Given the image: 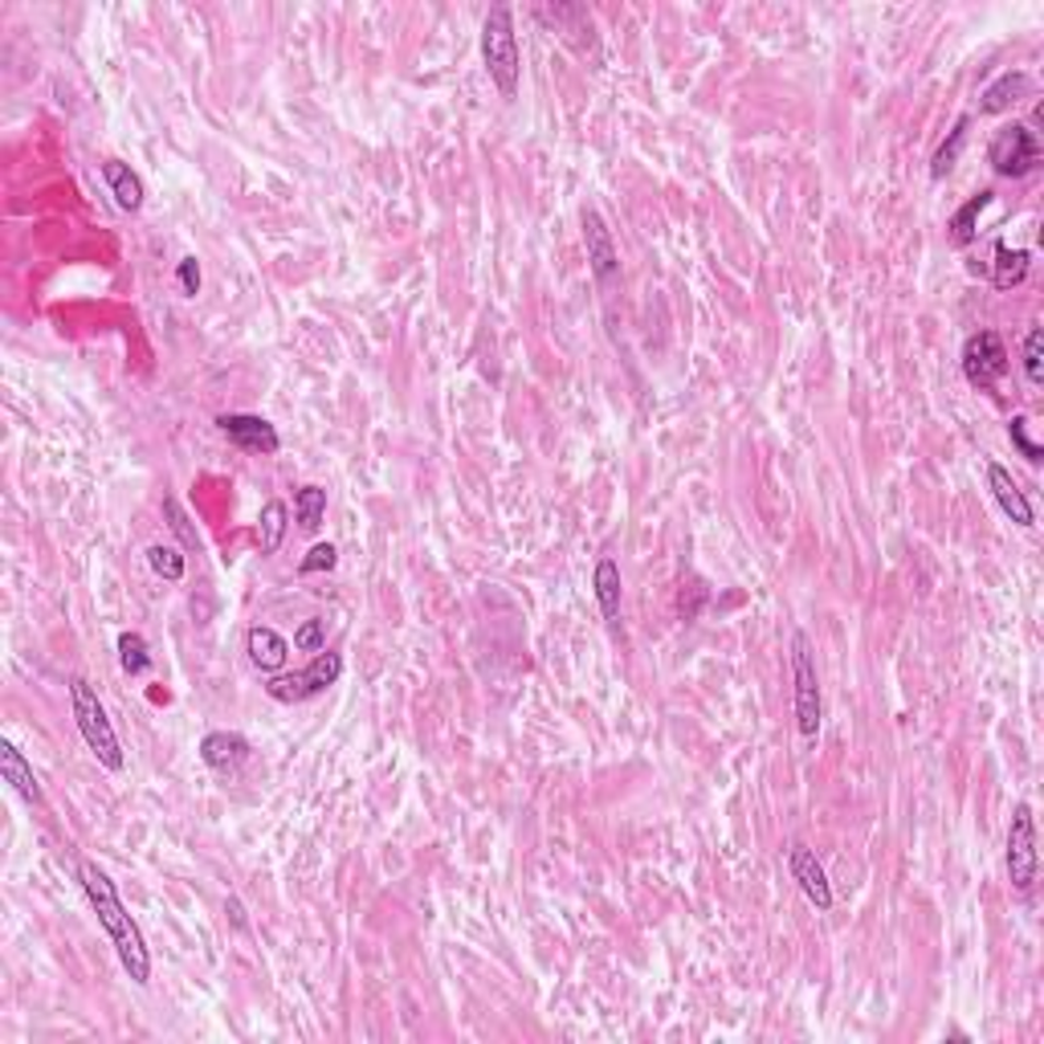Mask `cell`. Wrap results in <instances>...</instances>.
<instances>
[{"instance_id":"277c9868","label":"cell","mask_w":1044,"mask_h":1044,"mask_svg":"<svg viewBox=\"0 0 1044 1044\" xmlns=\"http://www.w3.org/2000/svg\"><path fill=\"white\" fill-rule=\"evenodd\" d=\"M791 673H796V727L800 739H816L821 734V677H816V661L808 649L804 633H791Z\"/></svg>"},{"instance_id":"f1b7e54d","label":"cell","mask_w":1044,"mask_h":1044,"mask_svg":"<svg viewBox=\"0 0 1044 1044\" xmlns=\"http://www.w3.org/2000/svg\"><path fill=\"white\" fill-rule=\"evenodd\" d=\"M164 514H167V526H172V531L179 535V543H184L188 552H196V547H200V538H196V531L188 526V519H184V510H179L176 498H164Z\"/></svg>"},{"instance_id":"7a4b0ae2","label":"cell","mask_w":1044,"mask_h":1044,"mask_svg":"<svg viewBox=\"0 0 1044 1044\" xmlns=\"http://www.w3.org/2000/svg\"><path fill=\"white\" fill-rule=\"evenodd\" d=\"M482 61H486V74L498 86L502 98L519 94V78H522V49H519V33H514V9L510 4H494L486 21H482Z\"/></svg>"},{"instance_id":"603a6c76","label":"cell","mask_w":1044,"mask_h":1044,"mask_svg":"<svg viewBox=\"0 0 1044 1044\" xmlns=\"http://www.w3.org/2000/svg\"><path fill=\"white\" fill-rule=\"evenodd\" d=\"M294 514H299L302 531H318V522L327 514V490L323 486H302L294 494Z\"/></svg>"},{"instance_id":"44dd1931","label":"cell","mask_w":1044,"mask_h":1044,"mask_svg":"<svg viewBox=\"0 0 1044 1044\" xmlns=\"http://www.w3.org/2000/svg\"><path fill=\"white\" fill-rule=\"evenodd\" d=\"M290 510H286V502H266L262 507V555H274L278 547H282V538H286V526H290Z\"/></svg>"},{"instance_id":"ac0fdd59","label":"cell","mask_w":1044,"mask_h":1044,"mask_svg":"<svg viewBox=\"0 0 1044 1044\" xmlns=\"http://www.w3.org/2000/svg\"><path fill=\"white\" fill-rule=\"evenodd\" d=\"M1029 94V74H1020V70H1008V74H1000L991 86L979 94V111L984 115H1004L1012 103H1020Z\"/></svg>"},{"instance_id":"7c38bea8","label":"cell","mask_w":1044,"mask_h":1044,"mask_svg":"<svg viewBox=\"0 0 1044 1044\" xmlns=\"http://www.w3.org/2000/svg\"><path fill=\"white\" fill-rule=\"evenodd\" d=\"M250 759V739L237 731H209L200 739V763L217 776H233Z\"/></svg>"},{"instance_id":"5bb4252c","label":"cell","mask_w":1044,"mask_h":1044,"mask_svg":"<svg viewBox=\"0 0 1044 1044\" xmlns=\"http://www.w3.org/2000/svg\"><path fill=\"white\" fill-rule=\"evenodd\" d=\"M0 776H4V784H9L25 804H42V784H37L33 767L25 763V755L16 751L13 739H0Z\"/></svg>"},{"instance_id":"4fadbf2b","label":"cell","mask_w":1044,"mask_h":1044,"mask_svg":"<svg viewBox=\"0 0 1044 1044\" xmlns=\"http://www.w3.org/2000/svg\"><path fill=\"white\" fill-rule=\"evenodd\" d=\"M987 486H991V494H996L1000 510L1016 522V526H1032V522H1036L1029 494L1016 486V478L1008 474V469H1004L1000 462H987Z\"/></svg>"},{"instance_id":"e0dca14e","label":"cell","mask_w":1044,"mask_h":1044,"mask_svg":"<svg viewBox=\"0 0 1044 1044\" xmlns=\"http://www.w3.org/2000/svg\"><path fill=\"white\" fill-rule=\"evenodd\" d=\"M1032 254L1029 250H1012L1008 241H996V262H991V286L996 290H1016L1029 278Z\"/></svg>"},{"instance_id":"8992f818","label":"cell","mask_w":1044,"mask_h":1044,"mask_svg":"<svg viewBox=\"0 0 1044 1044\" xmlns=\"http://www.w3.org/2000/svg\"><path fill=\"white\" fill-rule=\"evenodd\" d=\"M339 677H344V657L323 649V653H314V661L306 665V670L266 682V694L274 701H306V698H314V694L330 689Z\"/></svg>"},{"instance_id":"2e32d148","label":"cell","mask_w":1044,"mask_h":1044,"mask_svg":"<svg viewBox=\"0 0 1044 1044\" xmlns=\"http://www.w3.org/2000/svg\"><path fill=\"white\" fill-rule=\"evenodd\" d=\"M103 179H106V188H111V196H115V205H119V209H127V212L143 209V179L135 176V172L123 164V160H106Z\"/></svg>"},{"instance_id":"83f0119b","label":"cell","mask_w":1044,"mask_h":1044,"mask_svg":"<svg viewBox=\"0 0 1044 1044\" xmlns=\"http://www.w3.org/2000/svg\"><path fill=\"white\" fill-rule=\"evenodd\" d=\"M294 649H302V653H323V649H327V620L311 616V620L294 633Z\"/></svg>"},{"instance_id":"1f68e13d","label":"cell","mask_w":1044,"mask_h":1044,"mask_svg":"<svg viewBox=\"0 0 1044 1044\" xmlns=\"http://www.w3.org/2000/svg\"><path fill=\"white\" fill-rule=\"evenodd\" d=\"M224 914H229V918H233L237 926H245V910H241L237 897H229V902H224Z\"/></svg>"},{"instance_id":"cb8c5ba5","label":"cell","mask_w":1044,"mask_h":1044,"mask_svg":"<svg viewBox=\"0 0 1044 1044\" xmlns=\"http://www.w3.org/2000/svg\"><path fill=\"white\" fill-rule=\"evenodd\" d=\"M119 665H123V673H131V677L151 670L148 641H143L139 633H119Z\"/></svg>"},{"instance_id":"4316f807","label":"cell","mask_w":1044,"mask_h":1044,"mask_svg":"<svg viewBox=\"0 0 1044 1044\" xmlns=\"http://www.w3.org/2000/svg\"><path fill=\"white\" fill-rule=\"evenodd\" d=\"M1008 437H1012V445L1020 449V457L1024 462H1032V465H1041L1044 462V449L1032 441V433H1029V417H1012V425H1008Z\"/></svg>"},{"instance_id":"ba28073f","label":"cell","mask_w":1044,"mask_h":1044,"mask_svg":"<svg viewBox=\"0 0 1044 1044\" xmlns=\"http://www.w3.org/2000/svg\"><path fill=\"white\" fill-rule=\"evenodd\" d=\"M963 375H967L971 388H996L1004 375H1008V347L996 330H975L967 344H963Z\"/></svg>"},{"instance_id":"9a60e30c","label":"cell","mask_w":1044,"mask_h":1044,"mask_svg":"<svg viewBox=\"0 0 1044 1044\" xmlns=\"http://www.w3.org/2000/svg\"><path fill=\"white\" fill-rule=\"evenodd\" d=\"M245 653H250V661H254L257 670H282L286 657H290V641H286L282 633H274V628L257 625L250 628V637H245Z\"/></svg>"},{"instance_id":"4dcf8cb0","label":"cell","mask_w":1044,"mask_h":1044,"mask_svg":"<svg viewBox=\"0 0 1044 1044\" xmlns=\"http://www.w3.org/2000/svg\"><path fill=\"white\" fill-rule=\"evenodd\" d=\"M176 278H179V290H184L188 299L200 294V262H196V257H179Z\"/></svg>"},{"instance_id":"484cf974","label":"cell","mask_w":1044,"mask_h":1044,"mask_svg":"<svg viewBox=\"0 0 1044 1044\" xmlns=\"http://www.w3.org/2000/svg\"><path fill=\"white\" fill-rule=\"evenodd\" d=\"M1024 375H1029L1032 388L1044 384V330L1032 327L1029 339H1024Z\"/></svg>"},{"instance_id":"52a82bcc","label":"cell","mask_w":1044,"mask_h":1044,"mask_svg":"<svg viewBox=\"0 0 1044 1044\" xmlns=\"http://www.w3.org/2000/svg\"><path fill=\"white\" fill-rule=\"evenodd\" d=\"M1036 869H1041V857H1036V821H1032V808L1029 804H1016L1012 808V824H1008V878L1020 894H1029L1036 885Z\"/></svg>"},{"instance_id":"30bf717a","label":"cell","mask_w":1044,"mask_h":1044,"mask_svg":"<svg viewBox=\"0 0 1044 1044\" xmlns=\"http://www.w3.org/2000/svg\"><path fill=\"white\" fill-rule=\"evenodd\" d=\"M221 433L233 441L237 449H245V453H278L282 449V437H278V429L269 425L266 417H250V413H224L221 420Z\"/></svg>"},{"instance_id":"9c48e42d","label":"cell","mask_w":1044,"mask_h":1044,"mask_svg":"<svg viewBox=\"0 0 1044 1044\" xmlns=\"http://www.w3.org/2000/svg\"><path fill=\"white\" fill-rule=\"evenodd\" d=\"M788 869L791 878H796V885L804 890V897L816 906V910H833V881H828V873H824V866L816 861V852L808 849V845H788Z\"/></svg>"},{"instance_id":"7402d4cb","label":"cell","mask_w":1044,"mask_h":1044,"mask_svg":"<svg viewBox=\"0 0 1044 1044\" xmlns=\"http://www.w3.org/2000/svg\"><path fill=\"white\" fill-rule=\"evenodd\" d=\"M967 127H971V119H959L955 127H951V139L935 151V160H930V176L935 179H942L951 167L959 164V155H963V148H967Z\"/></svg>"},{"instance_id":"d6986e66","label":"cell","mask_w":1044,"mask_h":1044,"mask_svg":"<svg viewBox=\"0 0 1044 1044\" xmlns=\"http://www.w3.org/2000/svg\"><path fill=\"white\" fill-rule=\"evenodd\" d=\"M991 196H996V193H991V188H984V193H975V196H971V200H967V205H963V209H959L955 217L947 221V229H951V245H959V250H967L971 241L979 237V217H984V209H991Z\"/></svg>"},{"instance_id":"8fae6325","label":"cell","mask_w":1044,"mask_h":1044,"mask_svg":"<svg viewBox=\"0 0 1044 1044\" xmlns=\"http://www.w3.org/2000/svg\"><path fill=\"white\" fill-rule=\"evenodd\" d=\"M583 245H588V266H592V278L600 286H612V278L620 274V262H616V245H612V233L604 217L596 209H583Z\"/></svg>"},{"instance_id":"6da1fadb","label":"cell","mask_w":1044,"mask_h":1044,"mask_svg":"<svg viewBox=\"0 0 1044 1044\" xmlns=\"http://www.w3.org/2000/svg\"><path fill=\"white\" fill-rule=\"evenodd\" d=\"M78 878H82V890H86L90 906H94L98 923H103L106 939L115 942V951H119L123 971L143 987L151 979V951H148V942H143L139 923H135L131 914H127V906L119 902L115 881L106 878V869H98L94 861H78Z\"/></svg>"},{"instance_id":"ffe728a7","label":"cell","mask_w":1044,"mask_h":1044,"mask_svg":"<svg viewBox=\"0 0 1044 1044\" xmlns=\"http://www.w3.org/2000/svg\"><path fill=\"white\" fill-rule=\"evenodd\" d=\"M592 588H596V604L604 612V620L616 625L620 620V567L612 555H604L596 564V576H592Z\"/></svg>"},{"instance_id":"d4e9b609","label":"cell","mask_w":1044,"mask_h":1044,"mask_svg":"<svg viewBox=\"0 0 1044 1044\" xmlns=\"http://www.w3.org/2000/svg\"><path fill=\"white\" fill-rule=\"evenodd\" d=\"M148 564H151V571L164 576V580H172V583L184 580V555H179L176 547H167V543L148 547Z\"/></svg>"},{"instance_id":"5b68a950","label":"cell","mask_w":1044,"mask_h":1044,"mask_svg":"<svg viewBox=\"0 0 1044 1044\" xmlns=\"http://www.w3.org/2000/svg\"><path fill=\"white\" fill-rule=\"evenodd\" d=\"M987 164L996 167V176H1008V179L1029 176V172L1041 167V139H1036V131L1024 127V123L1000 127V131L991 135V143H987Z\"/></svg>"},{"instance_id":"3957f363","label":"cell","mask_w":1044,"mask_h":1044,"mask_svg":"<svg viewBox=\"0 0 1044 1044\" xmlns=\"http://www.w3.org/2000/svg\"><path fill=\"white\" fill-rule=\"evenodd\" d=\"M70 706H74L78 734H82V743L90 746V755L103 763L106 772H123L127 759H123L119 734H115L103 701H98V694H94V686H90L86 677H74V682H70Z\"/></svg>"},{"instance_id":"f546056e","label":"cell","mask_w":1044,"mask_h":1044,"mask_svg":"<svg viewBox=\"0 0 1044 1044\" xmlns=\"http://www.w3.org/2000/svg\"><path fill=\"white\" fill-rule=\"evenodd\" d=\"M339 564V552H335V543H318V547H311V555L299 564L302 576H314V571H330V567Z\"/></svg>"}]
</instances>
